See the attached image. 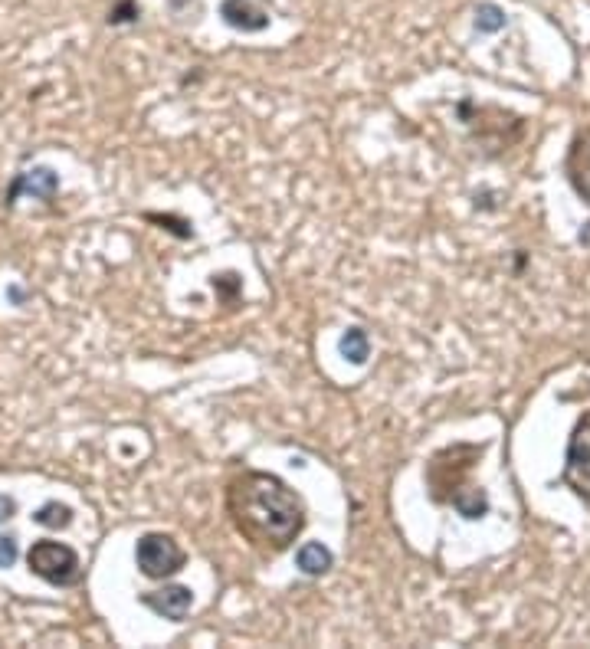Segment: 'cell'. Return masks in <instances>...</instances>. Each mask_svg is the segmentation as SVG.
<instances>
[{
  "label": "cell",
  "mask_w": 590,
  "mask_h": 649,
  "mask_svg": "<svg viewBox=\"0 0 590 649\" xmlns=\"http://www.w3.org/2000/svg\"><path fill=\"white\" fill-rule=\"evenodd\" d=\"M505 27V10L495 4H479L476 7V30L479 33H499Z\"/></svg>",
  "instance_id": "cell-13"
},
{
  "label": "cell",
  "mask_w": 590,
  "mask_h": 649,
  "mask_svg": "<svg viewBox=\"0 0 590 649\" xmlns=\"http://www.w3.org/2000/svg\"><path fill=\"white\" fill-rule=\"evenodd\" d=\"M138 600H141V607H148L151 613H158V617L181 623L194 607V590L184 584H168L161 590H148V594H141Z\"/></svg>",
  "instance_id": "cell-7"
},
{
  "label": "cell",
  "mask_w": 590,
  "mask_h": 649,
  "mask_svg": "<svg viewBox=\"0 0 590 649\" xmlns=\"http://www.w3.org/2000/svg\"><path fill=\"white\" fill-rule=\"evenodd\" d=\"M138 17V7L132 4V0H122L112 14H109V23H128V20H135Z\"/></svg>",
  "instance_id": "cell-15"
},
{
  "label": "cell",
  "mask_w": 590,
  "mask_h": 649,
  "mask_svg": "<svg viewBox=\"0 0 590 649\" xmlns=\"http://www.w3.org/2000/svg\"><path fill=\"white\" fill-rule=\"evenodd\" d=\"M27 568L30 574H37L40 581L53 584V587H76L82 584V561L79 554L63 545V541L53 538H40L33 541L27 551Z\"/></svg>",
  "instance_id": "cell-3"
},
{
  "label": "cell",
  "mask_w": 590,
  "mask_h": 649,
  "mask_svg": "<svg viewBox=\"0 0 590 649\" xmlns=\"http://www.w3.org/2000/svg\"><path fill=\"white\" fill-rule=\"evenodd\" d=\"M220 17L227 20L233 30H243V33H259L269 27V14L259 10L253 0H223Z\"/></svg>",
  "instance_id": "cell-9"
},
{
  "label": "cell",
  "mask_w": 590,
  "mask_h": 649,
  "mask_svg": "<svg viewBox=\"0 0 590 649\" xmlns=\"http://www.w3.org/2000/svg\"><path fill=\"white\" fill-rule=\"evenodd\" d=\"M135 564L151 581H168L177 571H184L187 551L177 545V538L168 535V531H148L135 545Z\"/></svg>",
  "instance_id": "cell-4"
},
{
  "label": "cell",
  "mask_w": 590,
  "mask_h": 649,
  "mask_svg": "<svg viewBox=\"0 0 590 649\" xmlns=\"http://www.w3.org/2000/svg\"><path fill=\"white\" fill-rule=\"evenodd\" d=\"M577 243H581V246H584V250H590V220L584 223V227H581V230H577Z\"/></svg>",
  "instance_id": "cell-17"
},
{
  "label": "cell",
  "mask_w": 590,
  "mask_h": 649,
  "mask_svg": "<svg viewBox=\"0 0 590 649\" xmlns=\"http://www.w3.org/2000/svg\"><path fill=\"white\" fill-rule=\"evenodd\" d=\"M564 174H568V184L574 187V194L590 207V128L574 135L568 158H564Z\"/></svg>",
  "instance_id": "cell-8"
},
{
  "label": "cell",
  "mask_w": 590,
  "mask_h": 649,
  "mask_svg": "<svg viewBox=\"0 0 590 649\" xmlns=\"http://www.w3.org/2000/svg\"><path fill=\"white\" fill-rule=\"evenodd\" d=\"M341 354H345V361L351 364H364L371 358V341H368V332L364 328H348L345 335H341Z\"/></svg>",
  "instance_id": "cell-11"
},
{
  "label": "cell",
  "mask_w": 590,
  "mask_h": 649,
  "mask_svg": "<svg viewBox=\"0 0 590 649\" xmlns=\"http://www.w3.org/2000/svg\"><path fill=\"white\" fill-rule=\"evenodd\" d=\"M17 561V538L0 535V568H14Z\"/></svg>",
  "instance_id": "cell-14"
},
{
  "label": "cell",
  "mask_w": 590,
  "mask_h": 649,
  "mask_svg": "<svg viewBox=\"0 0 590 649\" xmlns=\"http://www.w3.org/2000/svg\"><path fill=\"white\" fill-rule=\"evenodd\" d=\"M482 456V446L476 443H456L446 446V450L433 453L427 463V489L430 499L440 505H453V509L469 518V522H479L489 512V499L482 486H472L466 482V472L476 466V459Z\"/></svg>",
  "instance_id": "cell-2"
},
{
  "label": "cell",
  "mask_w": 590,
  "mask_h": 649,
  "mask_svg": "<svg viewBox=\"0 0 590 649\" xmlns=\"http://www.w3.org/2000/svg\"><path fill=\"white\" fill-rule=\"evenodd\" d=\"M33 522L43 525V528H69V522H73V509L63 502H43L37 512H33Z\"/></svg>",
  "instance_id": "cell-12"
},
{
  "label": "cell",
  "mask_w": 590,
  "mask_h": 649,
  "mask_svg": "<svg viewBox=\"0 0 590 649\" xmlns=\"http://www.w3.org/2000/svg\"><path fill=\"white\" fill-rule=\"evenodd\" d=\"M561 482L568 486L577 499L590 505V410L581 413L568 436V450H564V472Z\"/></svg>",
  "instance_id": "cell-5"
},
{
  "label": "cell",
  "mask_w": 590,
  "mask_h": 649,
  "mask_svg": "<svg viewBox=\"0 0 590 649\" xmlns=\"http://www.w3.org/2000/svg\"><path fill=\"white\" fill-rule=\"evenodd\" d=\"M227 515L263 558L289 551L305 528V505L273 472L243 469L227 482Z\"/></svg>",
  "instance_id": "cell-1"
},
{
  "label": "cell",
  "mask_w": 590,
  "mask_h": 649,
  "mask_svg": "<svg viewBox=\"0 0 590 649\" xmlns=\"http://www.w3.org/2000/svg\"><path fill=\"white\" fill-rule=\"evenodd\" d=\"M332 564H335V554L328 551L322 541H305V545L295 551V568H299L302 574H309V577H322L332 571Z\"/></svg>",
  "instance_id": "cell-10"
},
{
  "label": "cell",
  "mask_w": 590,
  "mask_h": 649,
  "mask_svg": "<svg viewBox=\"0 0 590 649\" xmlns=\"http://www.w3.org/2000/svg\"><path fill=\"white\" fill-rule=\"evenodd\" d=\"M14 512H17V502L10 499V495L0 492V522H10V518H14Z\"/></svg>",
  "instance_id": "cell-16"
},
{
  "label": "cell",
  "mask_w": 590,
  "mask_h": 649,
  "mask_svg": "<svg viewBox=\"0 0 590 649\" xmlns=\"http://www.w3.org/2000/svg\"><path fill=\"white\" fill-rule=\"evenodd\" d=\"M27 194V197H37L43 204H53L56 194H59V174L53 168H30V171H20L14 174V181H10L7 194H4V204L7 210L17 204V200Z\"/></svg>",
  "instance_id": "cell-6"
}]
</instances>
